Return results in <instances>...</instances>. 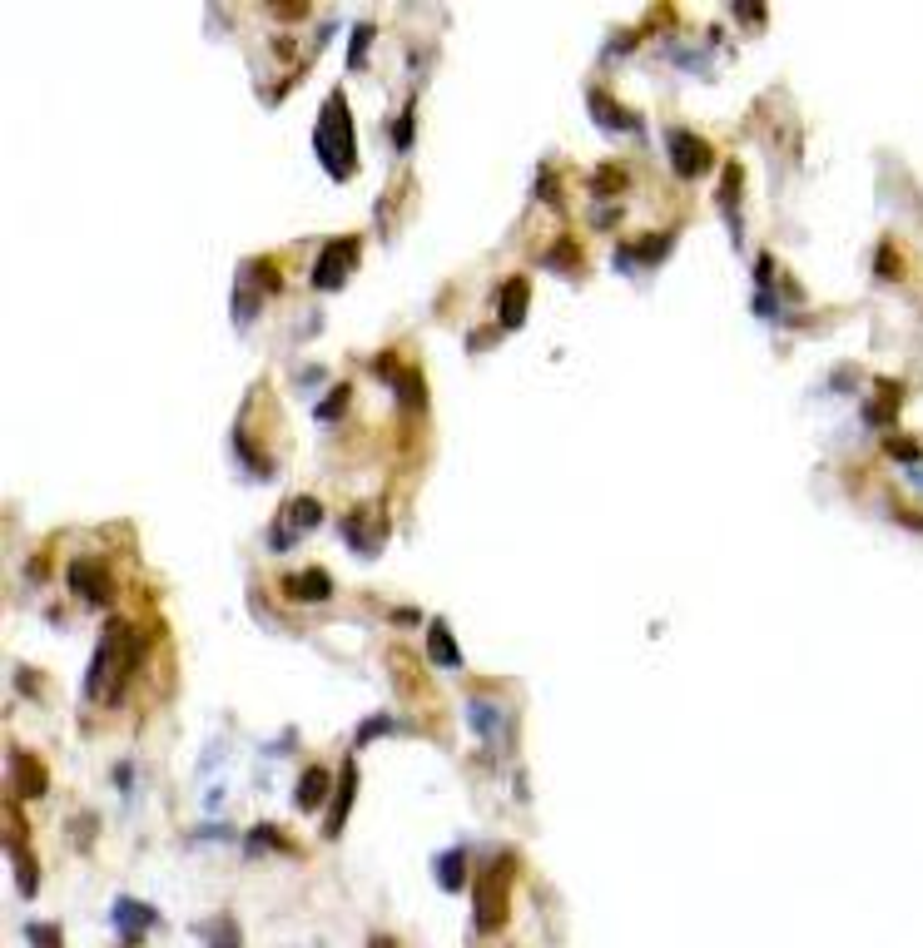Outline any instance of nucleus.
<instances>
[{"instance_id": "1", "label": "nucleus", "mask_w": 923, "mask_h": 948, "mask_svg": "<svg viewBox=\"0 0 923 948\" xmlns=\"http://www.w3.org/2000/svg\"><path fill=\"white\" fill-rule=\"evenodd\" d=\"M139 666V646H134V631L125 621H110L95 656H90V671H85V700L90 705H115L125 695V680Z\"/></svg>"}, {"instance_id": "2", "label": "nucleus", "mask_w": 923, "mask_h": 948, "mask_svg": "<svg viewBox=\"0 0 923 948\" xmlns=\"http://www.w3.org/2000/svg\"><path fill=\"white\" fill-rule=\"evenodd\" d=\"M313 149H318V164L333 174V179H353L358 169V135H353V115H348V95L333 90L323 115H318V130H313Z\"/></svg>"}, {"instance_id": "3", "label": "nucleus", "mask_w": 923, "mask_h": 948, "mask_svg": "<svg viewBox=\"0 0 923 948\" xmlns=\"http://www.w3.org/2000/svg\"><path fill=\"white\" fill-rule=\"evenodd\" d=\"M507 879H512V859L477 874V929L482 934L502 929V919H507Z\"/></svg>"}, {"instance_id": "4", "label": "nucleus", "mask_w": 923, "mask_h": 948, "mask_svg": "<svg viewBox=\"0 0 923 948\" xmlns=\"http://www.w3.org/2000/svg\"><path fill=\"white\" fill-rule=\"evenodd\" d=\"M358 254H363L358 234H348V239H333V244L318 254V264H313V288H323V293L343 288V283H348V273H353V264H358Z\"/></svg>"}, {"instance_id": "5", "label": "nucleus", "mask_w": 923, "mask_h": 948, "mask_svg": "<svg viewBox=\"0 0 923 948\" xmlns=\"http://www.w3.org/2000/svg\"><path fill=\"white\" fill-rule=\"evenodd\" d=\"M318 522H323V507H318L313 497H293V502L278 512V522H273V532H268V546H273V551H288L303 532H313Z\"/></svg>"}, {"instance_id": "6", "label": "nucleus", "mask_w": 923, "mask_h": 948, "mask_svg": "<svg viewBox=\"0 0 923 948\" xmlns=\"http://www.w3.org/2000/svg\"><path fill=\"white\" fill-rule=\"evenodd\" d=\"M665 144H670V169H675L680 179H700V174L715 169V149H710L700 135H690V130H670Z\"/></svg>"}, {"instance_id": "7", "label": "nucleus", "mask_w": 923, "mask_h": 948, "mask_svg": "<svg viewBox=\"0 0 923 948\" xmlns=\"http://www.w3.org/2000/svg\"><path fill=\"white\" fill-rule=\"evenodd\" d=\"M110 924L120 929V944L134 948L154 924H159V909H149L144 899H115V909H110Z\"/></svg>"}, {"instance_id": "8", "label": "nucleus", "mask_w": 923, "mask_h": 948, "mask_svg": "<svg viewBox=\"0 0 923 948\" xmlns=\"http://www.w3.org/2000/svg\"><path fill=\"white\" fill-rule=\"evenodd\" d=\"M5 770H10V790H15L20 800H40V795H45V765H40L30 750H10Z\"/></svg>"}, {"instance_id": "9", "label": "nucleus", "mask_w": 923, "mask_h": 948, "mask_svg": "<svg viewBox=\"0 0 923 948\" xmlns=\"http://www.w3.org/2000/svg\"><path fill=\"white\" fill-rule=\"evenodd\" d=\"M70 586H75V596H85V601H110V571L100 566V561H90V556H80L75 566H70Z\"/></svg>"}, {"instance_id": "10", "label": "nucleus", "mask_w": 923, "mask_h": 948, "mask_svg": "<svg viewBox=\"0 0 923 948\" xmlns=\"http://www.w3.org/2000/svg\"><path fill=\"white\" fill-rule=\"evenodd\" d=\"M25 824L15 819V834H10V844H5V854H10V864H15V889H20V899H35L40 894V874H35V859H30V849H25V834H20Z\"/></svg>"}, {"instance_id": "11", "label": "nucleus", "mask_w": 923, "mask_h": 948, "mask_svg": "<svg viewBox=\"0 0 923 948\" xmlns=\"http://www.w3.org/2000/svg\"><path fill=\"white\" fill-rule=\"evenodd\" d=\"M467 720H472V730H477L482 740H492V745L507 740V710H502V705H492V700H467Z\"/></svg>"}, {"instance_id": "12", "label": "nucleus", "mask_w": 923, "mask_h": 948, "mask_svg": "<svg viewBox=\"0 0 923 948\" xmlns=\"http://www.w3.org/2000/svg\"><path fill=\"white\" fill-rule=\"evenodd\" d=\"M333 790H338V795H333V810H328V829H323L328 839H338V834H343V819H348V805H353V795H358V765H353V760L343 765V775H338V785H333Z\"/></svg>"}, {"instance_id": "13", "label": "nucleus", "mask_w": 923, "mask_h": 948, "mask_svg": "<svg viewBox=\"0 0 923 948\" xmlns=\"http://www.w3.org/2000/svg\"><path fill=\"white\" fill-rule=\"evenodd\" d=\"M283 591H288V601H328L333 596V576L328 571H298V576L283 581Z\"/></svg>"}, {"instance_id": "14", "label": "nucleus", "mask_w": 923, "mask_h": 948, "mask_svg": "<svg viewBox=\"0 0 923 948\" xmlns=\"http://www.w3.org/2000/svg\"><path fill=\"white\" fill-rule=\"evenodd\" d=\"M194 939L204 948H244V934H239V924L229 914H219L209 924H194Z\"/></svg>"}, {"instance_id": "15", "label": "nucleus", "mask_w": 923, "mask_h": 948, "mask_svg": "<svg viewBox=\"0 0 923 948\" xmlns=\"http://www.w3.org/2000/svg\"><path fill=\"white\" fill-rule=\"evenodd\" d=\"M591 110H596V120L606 125V130H616V135H641V120L631 115V110H621V105H611L601 90H591Z\"/></svg>"}, {"instance_id": "16", "label": "nucleus", "mask_w": 923, "mask_h": 948, "mask_svg": "<svg viewBox=\"0 0 923 948\" xmlns=\"http://www.w3.org/2000/svg\"><path fill=\"white\" fill-rule=\"evenodd\" d=\"M740 164H725V184H720V209H725V224H730V234H735V244H740Z\"/></svg>"}, {"instance_id": "17", "label": "nucleus", "mask_w": 923, "mask_h": 948, "mask_svg": "<svg viewBox=\"0 0 923 948\" xmlns=\"http://www.w3.org/2000/svg\"><path fill=\"white\" fill-rule=\"evenodd\" d=\"M527 278H512L507 288H502V328H517L522 318H527Z\"/></svg>"}, {"instance_id": "18", "label": "nucleus", "mask_w": 923, "mask_h": 948, "mask_svg": "<svg viewBox=\"0 0 923 948\" xmlns=\"http://www.w3.org/2000/svg\"><path fill=\"white\" fill-rule=\"evenodd\" d=\"M323 800H328V770H308V775L298 780V810L313 814Z\"/></svg>"}, {"instance_id": "19", "label": "nucleus", "mask_w": 923, "mask_h": 948, "mask_svg": "<svg viewBox=\"0 0 923 948\" xmlns=\"http://www.w3.org/2000/svg\"><path fill=\"white\" fill-rule=\"evenodd\" d=\"M427 651H432V661H442L447 671H457V666H462V651H457V641H452V631H447L442 621L432 626V636H427Z\"/></svg>"}, {"instance_id": "20", "label": "nucleus", "mask_w": 923, "mask_h": 948, "mask_svg": "<svg viewBox=\"0 0 923 948\" xmlns=\"http://www.w3.org/2000/svg\"><path fill=\"white\" fill-rule=\"evenodd\" d=\"M462 864H467V849H447V854L437 859V884L457 894V889L467 884V879H462Z\"/></svg>"}, {"instance_id": "21", "label": "nucleus", "mask_w": 923, "mask_h": 948, "mask_svg": "<svg viewBox=\"0 0 923 948\" xmlns=\"http://www.w3.org/2000/svg\"><path fill=\"white\" fill-rule=\"evenodd\" d=\"M25 939H30L35 948H65V939H60L55 924H25Z\"/></svg>"}, {"instance_id": "22", "label": "nucleus", "mask_w": 923, "mask_h": 948, "mask_svg": "<svg viewBox=\"0 0 923 948\" xmlns=\"http://www.w3.org/2000/svg\"><path fill=\"white\" fill-rule=\"evenodd\" d=\"M368 45H373V25H358V30H353V50H348V65H353V70L363 65Z\"/></svg>"}, {"instance_id": "23", "label": "nucleus", "mask_w": 923, "mask_h": 948, "mask_svg": "<svg viewBox=\"0 0 923 948\" xmlns=\"http://www.w3.org/2000/svg\"><path fill=\"white\" fill-rule=\"evenodd\" d=\"M373 948H397L393 939H373Z\"/></svg>"}]
</instances>
